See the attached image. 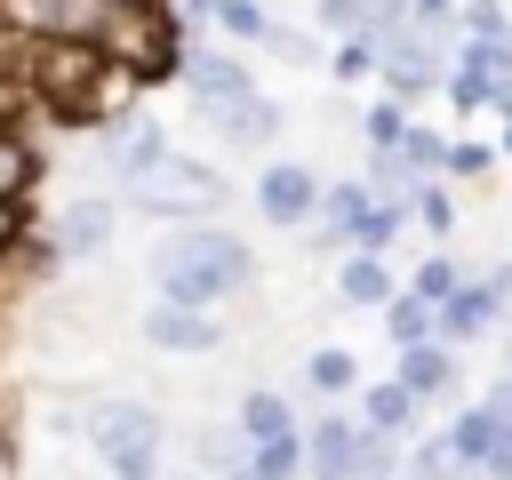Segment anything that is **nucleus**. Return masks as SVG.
I'll return each mask as SVG.
<instances>
[{
    "mask_svg": "<svg viewBox=\"0 0 512 480\" xmlns=\"http://www.w3.org/2000/svg\"><path fill=\"white\" fill-rule=\"evenodd\" d=\"M464 280H472V272H464L456 256H424V264H416V280H408V296H424V304H440V296H456Z\"/></svg>",
    "mask_w": 512,
    "mask_h": 480,
    "instance_id": "nucleus-32",
    "label": "nucleus"
},
{
    "mask_svg": "<svg viewBox=\"0 0 512 480\" xmlns=\"http://www.w3.org/2000/svg\"><path fill=\"white\" fill-rule=\"evenodd\" d=\"M392 480H408V472H392Z\"/></svg>",
    "mask_w": 512,
    "mask_h": 480,
    "instance_id": "nucleus-40",
    "label": "nucleus"
},
{
    "mask_svg": "<svg viewBox=\"0 0 512 480\" xmlns=\"http://www.w3.org/2000/svg\"><path fill=\"white\" fill-rule=\"evenodd\" d=\"M40 144L16 128V120H0V200H32V184H40Z\"/></svg>",
    "mask_w": 512,
    "mask_h": 480,
    "instance_id": "nucleus-18",
    "label": "nucleus"
},
{
    "mask_svg": "<svg viewBox=\"0 0 512 480\" xmlns=\"http://www.w3.org/2000/svg\"><path fill=\"white\" fill-rule=\"evenodd\" d=\"M256 216L280 224V232H304V224L320 216V176H312L304 160H264V176H256Z\"/></svg>",
    "mask_w": 512,
    "mask_h": 480,
    "instance_id": "nucleus-10",
    "label": "nucleus"
},
{
    "mask_svg": "<svg viewBox=\"0 0 512 480\" xmlns=\"http://www.w3.org/2000/svg\"><path fill=\"white\" fill-rule=\"evenodd\" d=\"M496 168V144H472V136H448V160H440V176H488Z\"/></svg>",
    "mask_w": 512,
    "mask_h": 480,
    "instance_id": "nucleus-36",
    "label": "nucleus"
},
{
    "mask_svg": "<svg viewBox=\"0 0 512 480\" xmlns=\"http://www.w3.org/2000/svg\"><path fill=\"white\" fill-rule=\"evenodd\" d=\"M200 120L224 136V152H264V144L288 128V120H280V104H272L264 88H256V96H240V104H216V112H200Z\"/></svg>",
    "mask_w": 512,
    "mask_h": 480,
    "instance_id": "nucleus-13",
    "label": "nucleus"
},
{
    "mask_svg": "<svg viewBox=\"0 0 512 480\" xmlns=\"http://www.w3.org/2000/svg\"><path fill=\"white\" fill-rule=\"evenodd\" d=\"M280 432H296V416H288V400H280L272 384H256V392L240 400V440L256 448V440H280Z\"/></svg>",
    "mask_w": 512,
    "mask_h": 480,
    "instance_id": "nucleus-23",
    "label": "nucleus"
},
{
    "mask_svg": "<svg viewBox=\"0 0 512 480\" xmlns=\"http://www.w3.org/2000/svg\"><path fill=\"white\" fill-rule=\"evenodd\" d=\"M480 408H488V424H496V432L512 440V376H496V384L480 392Z\"/></svg>",
    "mask_w": 512,
    "mask_h": 480,
    "instance_id": "nucleus-39",
    "label": "nucleus"
},
{
    "mask_svg": "<svg viewBox=\"0 0 512 480\" xmlns=\"http://www.w3.org/2000/svg\"><path fill=\"white\" fill-rule=\"evenodd\" d=\"M352 440H360V416H320L304 432V480H352Z\"/></svg>",
    "mask_w": 512,
    "mask_h": 480,
    "instance_id": "nucleus-16",
    "label": "nucleus"
},
{
    "mask_svg": "<svg viewBox=\"0 0 512 480\" xmlns=\"http://www.w3.org/2000/svg\"><path fill=\"white\" fill-rule=\"evenodd\" d=\"M160 448L168 440H120V448H104V472L112 480H160Z\"/></svg>",
    "mask_w": 512,
    "mask_h": 480,
    "instance_id": "nucleus-30",
    "label": "nucleus"
},
{
    "mask_svg": "<svg viewBox=\"0 0 512 480\" xmlns=\"http://www.w3.org/2000/svg\"><path fill=\"white\" fill-rule=\"evenodd\" d=\"M392 472H400V432L360 424V440H352V480H392Z\"/></svg>",
    "mask_w": 512,
    "mask_h": 480,
    "instance_id": "nucleus-25",
    "label": "nucleus"
},
{
    "mask_svg": "<svg viewBox=\"0 0 512 480\" xmlns=\"http://www.w3.org/2000/svg\"><path fill=\"white\" fill-rule=\"evenodd\" d=\"M320 232H336L344 248H392V232H400V216L368 192V176H344V184H320V216H312Z\"/></svg>",
    "mask_w": 512,
    "mask_h": 480,
    "instance_id": "nucleus-7",
    "label": "nucleus"
},
{
    "mask_svg": "<svg viewBox=\"0 0 512 480\" xmlns=\"http://www.w3.org/2000/svg\"><path fill=\"white\" fill-rule=\"evenodd\" d=\"M408 224H424V232H456V192H448V176H424L416 184V208H408Z\"/></svg>",
    "mask_w": 512,
    "mask_h": 480,
    "instance_id": "nucleus-28",
    "label": "nucleus"
},
{
    "mask_svg": "<svg viewBox=\"0 0 512 480\" xmlns=\"http://www.w3.org/2000/svg\"><path fill=\"white\" fill-rule=\"evenodd\" d=\"M272 56H288V64H304V72H320L328 64V48H320V32H288V24H272V40H264Z\"/></svg>",
    "mask_w": 512,
    "mask_h": 480,
    "instance_id": "nucleus-35",
    "label": "nucleus"
},
{
    "mask_svg": "<svg viewBox=\"0 0 512 480\" xmlns=\"http://www.w3.org/2000/svg\"><path fill=\"white\" fill-rule=\"evenodd\" d=\"M96 136H104V144H96V160H104L120 184H136L160 152H176V144H168V128H160L152 112H112V120H96Z\"/></svg>",
    "mask_w": 512,
    "mask_h": 480,
    "instance_id": "nucleus-9",
    "label": "nucleus"
},
{
    "mask_svg": "<svg viewBox=\"0 0 512 480\" xmlns=\"http://www.w3.org/2000/svg\"><path fill=\"white\" fill-rule=\"evenodd\" d=\"M376 80H384V96H400V104H424V96L448 80V40H432L424 24H408V32L376 40Z\"/></svg>",
    "mask_w": 512,
    "mask_h": 480,
    "instance_id": "nucleus-6",
    "label": "nucleus"
},
{
    "mask_svg": "<svg viewBox=\"0 0 512 480\" xmlns=\"http://www.w3.org/2000/svg\"><path fill=\"white\" fill-rule=\"evenodd\" d=\"M408 24H416L408 0H368V40H392V32H408Z\"/></svg>",
    "mask_w": 512,
    "mask_h": 480,
    "instance_id": "nucleus-37",
    "label": "nucleus"
},
{
    "mask_svg": "<svg viewBox=\"0 0 512 480\" xmlns=\"http://www.w3.org/2000/svg\"><path fill=\"white\" fill-rule=\"evenodd\" d=\"M152 288L168 296V304H224V296H240V288H256V248L240 240V232H224V224H168L160 240H152Z\"/></svg>",
    "mask_w": 512,
    "mask_h": 480,
    "instance_id": "nucleus-3",
    "label": "nucleus"
},
{
    "mask_svg": "<svg viewBox=\"0 0 512 480\" xmlns=\"http://www.w3.org/2000/svg\"><path fill=\"white\" fill-rule=\"evenodd\" d=\"M176 80H184V96L200 104V112H216V104H240V96H256V72L232 56V48H208V40H192V48H176Z\"/></svg>",
    "mask_w": 512,
    "mask_h": 480,
    "instance_id": "nucleus-8",
    "label": "nucleus"
},
{
    "mask_svg": "<svg viewBox=\"0 0 512 480\" xmlns=\"http://www.w3.org/2000/svg\"><path fill=\"white\" fill-rule=\"evenodd\" d=\"M80 432L96 440V456L120 448V440H168V432H160V408H144V400H104V408L80 416Z\"/></svg>",
    "mask_w": 512,
    "mask_h": 480,
    "instance_id": "nucleus-15",
    "label": "nucleus"
},
{
    "mask_svg": "<svg viewBox=\"0 0 512 480\" xmlns=\"http://www.w3.org/2000/svg\"><path fill=\"white\" fill-rule=\"evenodd\" d=\"M304 384L336 400V392H360V368H352V352H344V344H328V352H312V360H304Z\"/></svg>",
    "mask_w": 512,
    "mask_h": 480,
    "instance_id": "nucleus-29",
    "label": "nucleus"
},
{
    "mask_svg": "<svg viewBox=\"0 0 512 480\" xmlns=\"http://www.w3.org/2000/svg\"><path fill=\"white\" fill-rule=\"evenodd\" d=\"M392 288H400V272H392L376 248H344V264H336V296H344L352 312H384Z\"/></svg>",
    "mask_w": 512,
    "mask_h": 480,
    "instance_id": "nucleus-14",
    "label": "nucleus"
},
{
    "mask_svg": "<svg viewBox=\"0 0 512 480\" xmlns=\"http://www.w3.org/2000/svg\"><path fill=\"white\" fill-rule=\"evenodd\" d=\"M112 232H120V208H112L104 192H80V200L56 216V232H48V256H56V264L104 256V248H112Z\"/></svg>",
    "mask_w": 512,
    "mask_h": 480,
    "instance_id": "nucleus-12",
    "label": "nucleus"
},
{
    "mask_svg": "<svg viewBox=\"0 0 512 480\" xmlns=\"http://www.w3.org/2000/svg\"><path fill=\"white\" fill-rule=\"evenodd\" d=\"M144 344H152V352H176V360H200V352L224 344V320H216L208 304H168V296H160V304L144 312Z\"/></svg>",
    "mask_w": 512,
    "mask_h": 480,
    "instance_id": "nucleus-11",
    "label": "nucleus"
},
{
    "mask_svg": "<svg viewBox=\"0 0 512 480\" xmlns=\"http://www.w3.org/2000/svg\"><path fill=\"white\" fill-rule=\"evenodd\" d=\"M0 32L16 40H88L104 48L136 88L176 72V16L160 0H0Z\"/></svg>",
    "mask_w": 512,
    "mask_h": 480,
    "instance_id": "nucleus-1",
    "label": "nucleus"
},
{
    "mask_svg": "<svg viewBox=\"0 0 512 480\" xmlns=\"http://www.w3.org/2000/svg\"><path fill=\"white\" fill-rule=\"evenodd\" d=\"M504 320H512V304H504Z\"/></svg>",
    "mask_w": 512,
    "mask_h": 480,
    "instance_id": "nucleus-41",
    "label": "nucleus"
},
{
    "mask_svg": "<svg viewBox=\"0 0 512 480\" xmlns=\"http://www.w3.org/2000/svg\"><path fill=\"white\" fill-rule=\"evenodd\" d=\"M448 448H456V464H464V472H488V464H496V448H504V432H496V424H488V408L472 400V408H456Z\"/></svg>",
    "mask_w": 512,
    "mask_h": 480,
    "instance_id": "nucleus-20",
    "label": "nucleus"
},
{
    "mask_svg": "<svg viewBox=\"0 0 512 480\" xmlns=\"http://www.w3.org/2000/svg\"><path fill=\"white\" fill-rule=\"evenodd\" d=\"M128 208L152 216V224H200L208 208H224V176L192 152H160L136 184H128Z\"/></svg>",
    "mask_w": 512,
    "mask_h": 480,
    "instance_id": "nucleus-4",
    "label": "nucleus"
},
{
    "mask_svg": "<svg viewBox=\"0 0 512 480\" xmlns=\"http://www.w3.org/2000/svg\"><path fill=\"white\" fill-rule=\"evenodd\" d=\"M328 80H336V88H360V80H376V40H368V32L336 40V48H328Z\"/></svg>",
    "mask_w": 512,
    "mask_h": 480,
    "instance_id": "nucleus-26",
    "label": "nucleus"
},
{
    "mask_svg": "<svg viewBox=\"0 0 512 480\" xmlns=\"http://www.w3.org/2000/svg\"><path fill=\"white\" fill-rule=\"evenodd\" d=\"M504 304H512V264H488V272H472L456 296H440L432 304V336L456 352V344H480L496 320H504Z\"/></svg>",
    "mask_w": 512,
    "mask_h": 480,
    "instance_id": "nucleus-5",
    "label": "nucleus"
},
{
    "mask_svg": "<svg viewBox=\"0 0 512 480\" xmlns=\"http://www.w3.org/2000/svg\"><path fill=\"white\" fill-rule=\"evenodd\" d=\"M400 128H408V104H400V96H384V104H368V112H360V136H368V152L400 144Z\"/></svg>",
    "mask_w": 512,
    "mask_h": 480,
    "instance_id": "nucleus-33",
    "label": "nucleus"
},
{
    "mask_svg": "<svg viewBox=\"0 0 512 480\" xmlns=\"http://www.w3.org/2000/svg\"><path fill=\"white\" fill-rule=\"evenodd\" d=\"M24 232H32V208H24V200H0V256H16Z\"/></svg>",
    "mask_w": 512,
    "mask_h": 480,
    "instance_id": "nucleus-38",
    "label": "nucleus"
},
{
    "mask_svg": "<svg viewBox=\"0 0 512 480\" xmlns=\"http://www.w3.org/2000/svg\"><path fill=\"white\" fill-rule=\"evenodd\" d=\"M208 32L216 40H240V48H264L272 40V8L264 0H208Z\"/></svg>",
    "mask_w": 512,
    "mask_h": 480,
    "instance_id": "nucleus-21",
    "label": "nucleus"
},
{
    "mask_svg": "<svg viewBox=\"0 0 512 480\" xmlns=\"http://www.w3.org/2000/svg\"><path fill=\"white\" fill-rule=\"evenodd\" d=\"M248 480H304V424L248 448Z\"/></svg>",
    "mask_w": 512,
    "mask_h": 480,
    "instance_id": "nucleus-24",
    "label": "nucleus"
},
{
    "mask_svg": "<svg viewBox=\"0 0 512 480\" xmlns=\"http://www.w3.org/2000/svg\"><path fill=\"white\" fill-rule=\"evenodd\" d=\"M312 24H320V40H352V32H368V0H320Z\"/></svg>",
    "mask_w": 512,
    "mask_h": 480,
    "instance_id": "nucleus-34",
    "label": "nucleus"
},
{
    "mask_svg": "<svg viewBox=\"0 0 512 480\" xmlns=\"http://www.w3.org/2000/svg\"><path fill=\"white\" fill-rule=\"evenodd\" d=\"M16 40V32H8ZM16 80L32 104H48L56 120H112V104L136 88L104 48L88 40H16Z\"/></svg>",
    "mask_w": 512,
    "mask_h": 480,
    "instance_id": "nucleus-2",
    "label": "nucleus"
},
{
    "mask_svg": "<svg viewBox=\"0 0 512 480\" xmlns=\"http://www.w3.org/2000/svg\"><path fill=\"white\" fill-rule=\"evenodd\" d=\"M392 152H400L416 176H440V160H448V136H440V128H424V120L408 112V128H400V144H392Z\"/></svg>",
    "mask_w": 512,
    "mask_h": 480,
    "instance_id": "nucleus-27",
    "label": "nucleus"
},
{
    "mask_svg": "<svg viewBox=\"0 0 512 480\" xmlns=\"http://www.w3.org/2000/svg\"><path fill=\"white\" fill-rule=\"evenodd\" d=\"M392 376L416 392V408H432V400L456 392V352H448V344H408V352L392 360Z\"/></svg>",
    "mask_w": 512,
    "mask_h": 480,
    "instance_id": "nucleus-17",
    "label": "nucleus"
},
{
    "mask_svg": "<svg viewBox=\"0 0 512 480\" xmlns=\"http://www.w3.org/2000/svg\"><path fill=\"white\" fill-rule=\"evenodd\" d=\"M424 408H416V392L400 384V376H376V384H360V424H376V432H408Z\"/></svg>",
    "mask_w": 512,
    "mask_h": 480,
    "instance_id": "nucleus-19",
    "label": "nucleus"
},
{
    "mask_svg": "<svg viewBox=\"0 0 512 480\" xmlns=\"http://www.w3.org/2000/svg\"><path fill=\"white\" fill-rule=\"evenodd\" d=\"M456 32L464 40H512V8L504 0H456Z\"/></svg>",
    "mask_w": 512,
    "mask_h": 480,
    "instance_id": "nucleus-31",
    "label": "nucleus"
},
{
    "mask_svg": "<svg viewBox=\"0 0 512 480\" xmlns=\"http://www.w3.org/2000/svg\"><path fill=\"white\" fill-rule=\"evenodd\" d=\"M384 336H392V352H408V344H440V336H432V304L408 296V288H392V296H384Z\"/></svg>",
    "mask_w": 512,
    "mask_h": 480,
    "instance_id": "nucleus-22",
    "label": "nucleus"
}]
</instances>
